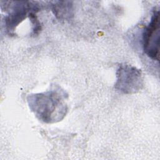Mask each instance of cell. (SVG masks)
<instances>
[{"mask_svg": "<svg viewBox=\"0 0 160 160\" xmlns=\"http://www.w3.org/2000/svg\"><path fill=\"white\" fill-rule=\"evenodd\" d=\"M28 101L32 111L44 122L61 119V116L66 114V104L63 103L62 97L56 92L51 91L29 96Z\"/></svg>", "mask_w": 160, "mask_h": 160, "instance_id": "obj_1", "label": "cell"}, {"mask_svg": "<svg viewBox=\"0 0 160 160\" xmlns=\"http://www.w3.org/2000/svg\"><path fill=\"white\" fill-rule=\"evenodd\" d=\"M159 12L154 11L149 24L142 34V46L144 52L151 59L159 61Z\"/></svg>", "mask_w": 160, "mask_h": 160, "instance_id": "obj_2", "label": "cell"}, {"mask_svg": "<svg viewBox=\"0 0 160 160\" xmlns=\"http://www.w3.org/2000/svg\"><path fill=\"white\" fill-rule=\"evenodd\" d=\"M142 79L139 69L128 65L121 66L118 69L116 88L124 93H132L142 86Z\"/></svg>", "mask_w": 160, "mask_h": 160, "instance_id": "obj_3", "label": "cell"}]
</instances>
